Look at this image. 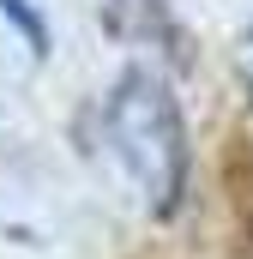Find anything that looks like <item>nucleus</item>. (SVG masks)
<instances>
[{
  "label": "nucleus",
  "instance_id": "f257e3e1",
  "mask_svg": "<svg viewBox=\"0 0 253 259\" xmlns=\"http://www.w3.org/2000/svg\"><path fill=\"white\" fill-rule=\"evenodd\" d=\"M103 139L121 163V175L139 187L145 211H175L187 193V127L163 78L151 72H121L109 109H103Z\"/></svg>",
  "mask_w": 253,
  "mask_h": 259
},
{
  "label": "nucleus",
  "instance_id": "f03ea898",
  "mask_svg": "<svg viewBox=\"0 0 253 259\" xmlns=\"http://www.w3.org/2000/svg\"><path fill=\"white\" fill-rule=\"evenodd\" d=\"M109 18L121 24L126 36H139V42L145 36H163L169 42V6L163 0H109Z\"/></svg>",
  "mask_w": 253,
  "mask_h": 259
},
{
  "label": "nucleus",
  "instance_id": "7ed1b4c3",
  "mask_svg": "<svg viewBox=\"0 0 253 259\" xmlns=\"http://www.w3.org/2000/svg\"><path fill=\"white\" fill-rule=\"evenodd\" d=\"M0 18H6V24H12V30H18V36H24V42L36 49V55L49 49V24H43L36 0H0Z\"/></svg>",
  "mask_w": 253,
  "mask_h": 259
},
{
  "label": "nucleus",
  "instance_id": "20e7f679",
  "mask_svg": "<svg viewBox=\"0 0 253 259\" xmlns=\"http://www.w3.org/2000/svg\"><path fill=\"white\" fill-rule=\"evenodd\" d=\"M247 84H253V36H247Z\"/></svg>",
  "mask_w": 253,
  "mask_h": 259
}]
</instances>
